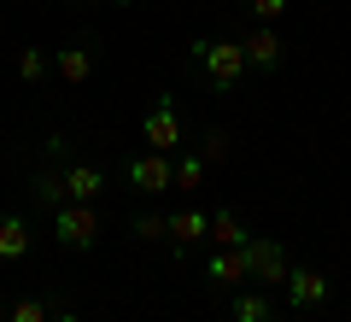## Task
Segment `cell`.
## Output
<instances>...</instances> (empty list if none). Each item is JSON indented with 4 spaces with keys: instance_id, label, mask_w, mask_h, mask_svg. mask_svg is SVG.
Listing matches in <instances>:
<instances>
[{
    "instance_id": "obj_1",
    "label": "cell",
    "mask_w": 351,
    "mask_h": 322,
    "mask_svg": "<svg viewBox=\"0 0 351 322\" xmlns=\"http://www.w3.org/2000/svg\"><path fill=\"white\" fill-rule=\"evenodd\" d=\"M188 59H193V71L205 76V82L217 88V94H234L240 82H246V47H240V41H217V36H199L188 47Z\"/></svg>"
},
{
    "instance_id": "obj_2",
    "label": "cell",
    "mask_w": 351,
    "mask_h": 322,
    "mask_svg": "<svg viewBox=\"0 0 351 322\" xmlns=\"http://www.w3.org/2000/svg\"><path fill=\"white\" fill-rule=\"evenodd\" d=\"M53 240H59L64 252H94L100 246V211L88 205V199H64V205L53 211Z\"/></svg>"
},
{
    "instance_id": "obj_3",
    "label": "cell",
    "mask_w": 351,
    "mask_h": 322,
    "mask_svg": "<svg viewBox=\"0 0 351 322\" xmlns=\"http://www.w3.org/2000/svg\"><path fill=\"white\" fill-rule=\"evenodd\" d=\"M47 152L59 159L71 199H88V205H94V199L106 194V170H100V164H82V159H71V141H64V135H47Z\"/></svg>"
},
{
    "instance_id": "obj_4",
    "label": "cell",
    "mask_w": 351,
    "mask_h": 322,
    "mask_svg": "<svg viewBox=\"0 0 351 322\" xmlns=\"http://www.w3.org/2000/svg\"><path fill=\"white\" fill-rule=\"evenodd\" d=\"M141 141H147V152H182V112H176V94H158L147 106Z\"/></svg>"
},
{
    "instance_id": "obj_5",
    "label": "cell",
    "mask_w": 351,
    "mask_h": 322,
    "mask_svg": "<svg viewBox=\"0 0 351 322\" xmlns=\"http://www.w3.org/2000/svg\"><path fill=\"white\" fill-rule=\"evenodd\" d=\"M123 182L135 187V194H170L176 187V159L170 152H129L123 159Z\"/></svg>"
},
{
    "instance_id": "obj_6",
    "label": "cell",
    "mask_w": 351,
    "mask_h": 322,
    "mask_svg": "<svg viewBox=\"0 0 351 322\" xmlns=\"http://www.w3.org/2000/svg\"><path fill=\"white\" fill-rule=\"evenodd\" d=\"M246 264H252V281H263V287H287L293 258H287V246H281V240L252 235V240H246Z\"/></svg>"
},
{
    "instance_id": "obj_7",
    "label": "cell",
    "mask_w": 351,
    "mask_h": 322,
    "mask_svg": "<svg viewBox=\"0 0 351 322\" xmlns=\"http://www.w3.org/2000/svg\"><path fill=\"white\" fill-rule=\"evenodd\" d=\"M205 281H211V287H223V293H240V287L252 281L246 246H217L211 258H205Z\"/></svg>"
},
{
    "instance_id": "obj_8",
    "label": "cell",
    "mask_w": 351,
    "mask_h": 322,
    "mask_svg": "<svg viewBox=\"0 0 351 322\" xmlns=\"http://www.w3.org/2000/svg\"><path fill=\"white\" fill-rule=\"evenodd\" d=\"M240 47H246V71H263V76H276L281 59H287V47H281L276 24H258L246 41H240Z\"/></svg>"
},
{
    "instance_id": "obj_9",
    "label": "cell",
    "mask_w": 351,
    "mask_h": 322,
    "mask_svg": "<svg viewBox=\"0 0 351 322\" xmlns=\"http://www.w3.org/2000/svg\"><path fill=\"white\" fill-rule=\"evenodd\" d=\"M328 293H334V281L322 270H287V305L293 310H322Z\"/></svg>"
},
{
    "instance_id": "obj_10",
    "label": "cell",
    "mask_w": 351,
    "mask_h": 322,
    "mask_svg": "<svg viewBox=\"0 0 351 322\" xmlns=\"http://www.w3.org/2000/svg\"><path fill=\"white\" fill-rule=\"evenodd\" d=\"M211 235V211H176L170 217V246H176V264L188 258V246L193 240H205Z\"/></svg>"
},
{
    "instance_id": "obj_11",
    "label": "cell",
    "mask_w": 351,
    "mask_h": 322,
    "mask_svg": "<svg viewBox=\"0 0 351 322\" xmlns=\"http://www.w3.org/2000/svg\"><path fill=\"white\" fill-rule=\"evenodd\" d=\"M29 217L24 211H6L0 217V264H18V258H29Z\"/></svg>"
},
{
    "instance_id": "obj_12",
    "label": "cell",
    "mask_w": 351,
    "mask_h": 322,
    "mask_svg": "<svg viewBox=\"0 0 351 322\" xmlns=\"http://www.w3.org/2000/svg\"><path fill=\"white\" fill-rule=\"evenodd\" d=\"M29 199H36V211H59L64 199H71V187H64V170L41 164V170L29 176Z\"/></svg>"
},
{
    "instance_id": "obj_13",
    "label": "cell",
    "mask_w": 351,
    "mask_h": 322,
    "mask_svg": "<svg viewBox=\"0 0 351 322\" xmlns=\"http://www.w3.org/2000/svg\"><path fill=\"white\" fill-rule=\"evenodd\" d=\"M276 317V305H269V293H258V287H240L234 299H228V322H269Z\"/></svg>"
},
{
    "instance_id": "obj_14",
    "label": "cell",
    "mask_w": 351,
    "mask_h": 322,
    "mask_svg": "<svg viewBox=\"0 0 351 322\" xmlns=\"http://www.w3.org/2000/svg\"><path fill=\"white\" fill-rule=\"evenodd\" d=\"M53 71H59V82H88V76H94V53L88 47H59Z\"/></svg>"
},
{
    "instance_id": "obj_15",
    "label": "cell",
    "mask_w": 351,
    "mask_h": 322,
    "mask_svg": "<svg viewBox=\"0 0 351 322\" xmlns=\"http://www.w3.org/2000/svg\"><path fill=\"white\" fill-rule=\"evenodd\" d=\"M211 240H217V246H246V223H240V217H234V211H211Z\"/></svg>"
},
{
    "instance_id": "obj_16",
    "label": "cell",
    "mask_w": 351,
    "mask_h": 322,
    "mask_svg": "<svg viewBox=\"0 0 351 322\" xmlns=\"http://www.w3.org/2000/svg\"><path fill=\"white\" fill-rule=\"evenodd\" d=\"M205 170H211V164H205L199 152H176V187H182V194H199Z\"/></svg>"
},
{
    "instance_id": "obj_17",
    "label": "cell",
    "mask_w": 351,
    "mask_h": 322,
    "mask_svg": "<svg viewBox=\"0 0 351 322\" xmlns=\"http://www.w3.org/2000/svg\"><path fill=\"white\" fill-rule=\"evenodd\" d=\"M129 235H141V240H170V217H158V211H141L135 223H129Z\"/></svg>"
},
{
    "instance_id": "obj_18",
    "label": "cell",
    "mask_w": 351,
    "mask_h": 322,
    "mask_svg": "<svg viewBox=\"0 0 351 322\" xmlns=\"http://www.w3.org/2000/svg\"><path fill=\"white\" fill-rule=\"evenodd\" d=\"M47 71H53V65H47V53H41V47L18 53V76H24V82H47Z\"/></svg>"
},
{
    "instance_id": "obj_19",
    "label": "cell",
    "mask_w": 351,
    "mask_h": 322,
    "mask_svg": "<svg viewBox=\"0 0 351 322\" xmlns=\"http://www.w3.org/2000/svg\"><path fill=\"white\" fill-rule=\"evenodd\" d=\"M47 317H53L47 299H18V305L6 310V322H47Z\"/></svg>"
},
{
    "instance_id": "obj_20",
    "label": "cell",
    "mask_w": 351,
    "mask_h": 322,
    "mask_svg": "<svg viewBox=\"0 0 351 322\" xmlns=\"http://www.w3.org/2000/svg\"><path fill=\"white\" fill-rule=\"evenodd\" d=\"M228 152H234V147H228V135H223V129H205L199 159H205V164H228Z\"/></svg>"
},
{
    "instance_id": "obj_21",
    "label": "cell",
    "mask_w": 351,
    "mask_h": 322,
    "mask_svg": "<svg viewBox=\"0 0 351 322\" xmlns=\"http://www.w3.org/2000/svg\"><path fill=\"white\" fill-rule=\"evenodd\" d=\"M287 6H293V0H246V12L258 18V24H276V18L287 12Z\"/></svg>"
},
{
    "instance_id": "obj_22",
    "label": "cell",
    "mask_w": 351,
    "mask_h": 322,
    "mask_svg": "<svg viewBox=\"0 0 351 322\" xmlns=\"http://www.w3.org/2000/svg\"><path fill=\"white\" fill-rule=\"evenodd\" d=\"M47 322H82V317H76L71 305H53V317H47Z\"/></svg>"
},
{
    "instance_id": "obj_23",
    "label": "cell",
    "mask_w": 351,
    "mask_h": 322,
    "mask_svg": "<svg viewBox=\"0 0 351 322\" xmlns=\"http://www.w3.org/2000/svg\"><path fill=\"white\" fill-rule=\"evenodd\" d=\"M82 6H117V0H82Z\"/></svg>"
},
{
    "instance_id": "obj_24",
    "label": "cell",
    "mask_w": 351,
    "mask_h": 322,
    "mask_svg": "<svg viewBox=\"0 0 351 322\" xmlns=\"http://www.w3.org/2000/svg\"><path fill=\"white\" fill-rule=\"evenodd\" d=\"M269 322H281V317H269Z\"/></svg>"
}]
</instances>
